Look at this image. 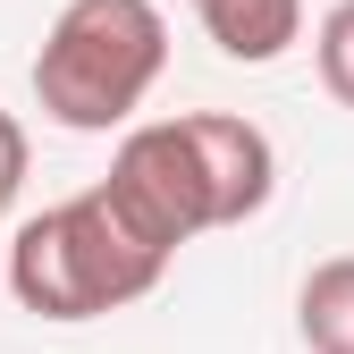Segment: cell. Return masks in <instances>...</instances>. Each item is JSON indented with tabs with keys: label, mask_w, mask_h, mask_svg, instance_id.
I'll use <instances>...</instances> for the list:
<instances>
[{
	"label": "cell",
	"mask_w": 354,
	"mask_h": 354,
	"mask_svg": "<svg viewBox=\"0 0 354 354\" xmlns=\"http://www.w3.org/2000/svg\"><path fill=\"white\" fill-rule=\"evenodd\" d=\"M102 186L127 203V219L152 245H194L211 228H245L279 186V152L253 118L228 110H186V118H152L127 127V144L110 152Z\"/></svg>",
	"instance_id": "6da1fadb"
},
{
	"label": "cell",
	"mask_w": 354,
	"mask_h": 354,
	"mask_svg": "<svg viewBox=\"0 0 354 354\" xmlns=\"http://www.w3.org/2000/svg\"><path fill=\"white\" fill-rule=\"evenodd\" d=\"M169 270V245H152L127 203L102 186H84L51 211H34L26 228L9 236V295L26 304L34 321H102L144 304Z\"/></svg>",
	"instance_id": "7a4b0ae2"
},
{
	"label": "cell",
	"mask_w": 354,
	"mask_h": 354,
	"mask_svg": "<svg viewBox=\"0 0 354 354\" xmlns=\"http://www.w3.org/2000/svg\"><path fill=\"white\" fill-rule=\"evenodd\" d=\"M169 68V17L152 0H68L34 51V102L68 136H110Z\"/></svg>",
	"instance_id": "3957f363"
},
{
	"label": "cell",
	"mask_w": 354,
	"mask_h": 354,
	"mask_svg": "<svg viewBox=\"0 0 354 354\" xmlns=\"http://www.w3.org/2000/svg\"><path fill=\"white\" fill-rule=\"evenodd\" d=\"M203 34L219 42V59L236 68H270L287 42L304 34V0H194Z\"/></svg>",
	"instance_id": "277c9868"
},
{
	"label": "cell",
	"mask_w": 354,
	"mask_h": 354,
	"mask_svg": "<svg viewBox=\"0 0 354 354\" xmlns=\"http://www.w3.org/2000/svg\"><path fill=\"white\" fill-rule=\"evenodd\" d=\"M295 329L313 354H354V253L313 261V279L295 295Z\"/></svg>",
	"instance_id": "5b68a950"
},
{
	"label": "cell",
	"mask_w": 354,
	"mask_h": 354,
	"mask_svg": "<svg viewBox=\"0 0 354 354\" xmlns=\"http://www.w3.org/2000/svg\"><path fill=\"white\" fill-rule=\"evenodd\" d=\"M313 68H321V84H329V102L354 110V0H337V9L313 26Z\"/></svg>",
	"instance_id": "8992f818"
},
{
	"label": "cell",
	"mask_w": 354,
	"mask_h": 354,
	"mask_svg": "<svg viewBox=\"0 0 354 354\" xmlns=\"http://www.w3.org/2000/svg\"><path fill=\"white\" fill-rule=\"evenodd\" d=\"M17 186H26V127L0 110V211L17 203Z\"/></svg>",
	"instance_id": "52a82bcc"
}]
</instances>
